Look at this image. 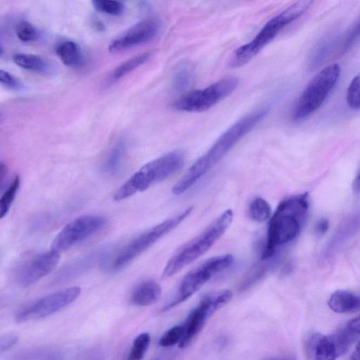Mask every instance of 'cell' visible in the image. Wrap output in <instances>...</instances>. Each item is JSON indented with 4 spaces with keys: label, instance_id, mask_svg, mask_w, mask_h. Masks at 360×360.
<instances>
[{
    "label": "cell",
    "instance_id": "1",
    "mask_svg": "<svg viewBox=\"0 0 360 360\" xmlns=\"http://www.w3.org/2000/svg\"><path fill=\"white\" fill-rule=\"evenodd\" d=\"M269 107H262L243 116L229 127L176 181L172 192L180 195L191 188L214 167L243 136L268 114Z\"/></svg>",
    "mask_w": 360,
    "mask_h": 360
},
{
    "label": "cell",
    "instance_id": "2",
    "mask_svg": "<svg viewBox=\"0 0 360 360\" xmlns=\"http://www.w3.org/2000/svg\"><path fill=\"white\" fill-rule=\"evenodd\" d=\"M309 209L307 193L283 200L271 217L262 260L272 257L278 250L297 238Z\"/></svg>",
    "mask_w": 360,
    "mask_h": 360
},
{
    "label": "cell",
    "instance_id": "3",
    "mask_svg": "<svg viewBox=\"0 0 360 360\" xmlns=\"http://www.w3.org/2000/svg\"><path fill=\"white\" fill-rule=\"evenodd\" d=\"M233 218L232 210H225L201 233L183 245L167 262L162 277L172 276L207 252L224 235Z\"/></svg>",
    "mask_w": 360,
    "mask_h": 360
},
{
    "label": "cell",
    "instance_id": "4",
    "mask_svg": "<svg viewBox=\"0 0 360 360\" xmlns=\"http://www.w3.org/2000/svg\"><path fill=\"white\" fill-rule=\"evenodd\" d=\"M311 4L312 1L309 0L296 1L271 18L261 28L252 41L238 47L234 51L230 60L229 65L232 68H238L248 63L269 44L285 27L305 13Z\"/></svg>",
    "mask_w": 360,
    "mask_h": 360
},
{
    "label": "cell",
    "instance_id": "5",
    "mask_svg": "<svg viewBox=\"0 0 360 360\" xmlns=\"http://www.w3.org/2000/svg\"><path fill=\"white\" fill-rule=\"evenodd\" d=\"M185 160L184 153L174 150L144 165L115 193L114 200L120 201L138 192L148 189L155 183L162 181L179 171Z\"/></svg>",
    "mask_w": 360,
    "mask_h": 360
},
{
    "label": "cell",
    "instance_id": "6",
    "mask_svg": "<svg viewBox=\"0 0 360 360\" xmlns=\"http://www.w3.org/2000/svg\"><path fill=\"white\" fill-rule=\"evenodd\" d=\"M340 75L338 64H330L320 70L309 82L297 101L292 118L302 120L316 111L335 87Z\"/></svg>",
    "mask_w": 360,
    "mask_h": 360
},
{
    "label": "cell",
    "instance_id": "7",
    "mask_svg": "<svg viewBox=\"0 0 360 360\" xmlns=\"http://www.w3.org/2000/svg\"><path fill=\"white\" fill-rule=\"evenodd\" d=\"M193 207L171 217L139 235L125 245L115 255L111 269L118 270L127 266L159 239L174 230L193 211Z\"/></svg>",
    "mask_w": 360,
    "mask_h": 360
},
{
    "label": "cell",
    "instance_id": "8",
    "mask_svg": "<svg viewBox=\"0 0 360 360\" xmlns=\"http://www.w3.org/2000/svg\"><path fill=\"white\" fill-rule=\"evenodd\" d=\"M233 261L231 254L215 256L208 259L184 276L176 295L161 309L166 311L184 302L200 290L212 276L227 269Z\"/></svg>",
    "mask_w": 360,
    "mask_h": 360
},
{
    "label": "cell",
    "instance_id": "9",
    "mask_svg": "<svg viewBox=\"0 0 360 360\" xmlns=\"http://www.w3.org/2000/svg\"><path fill=\"white\" fill-rule=\"evenodd\" d=\"M238 79L230 76L199 89L188 91L177 98L174 108L184 112H203L230 95L238 85Z\"/></svg>",
    "mask_w": 360,
    "mask_h": 360
},
{
    "label": "cell",
    "instance_id": "10",
    "mask_svg": "<svg viewBox=\"0 0 360 360\" xmlns=\"http://www.w3.org/2000/svg\"><path fill=\"white\" fill-rule=\"evenodd\" d=\"M229 290H219L206 294L190 312L183 324L184 333L179 343L180 348L187 347L201 330L207 320L232 298Z\"/></svg>",
    "mask_w": 360,
    "mask_h": 360
},
{
    "label": "cell",
    "instance_id": "11",
    "mask_svg": "<svg viewBox=\"0 0 360 360\" xmlns=\"http://www.w3.org/2000/svg\"><path fill=\"white\" fill-rule=\"evenodd\" d=\"M107 219L101 215L88 214L79 217L67 224L56 235L51 250L58 252L70 250L102 230Z\"/></svg>",
    "mask_w": 360,
    "mask_h": 360
},
{
    "label": "cell",
    "instance_id": "12",
    "mask_svg": "<svg viewBox=\"0 0 360 360\" xmlns=\"http://www.w3.org/2000/svg\"><path fill=\"white\" fill-rule=\"evenodd\" d=\"M79 287H71L46 295L20 310L17 322L42 319L51 315L73 302L80 295Z\"/></svg>",
    "mask_w": 360,
    "mask_h": 360
},
{
    "label": "cell",
    "instance_id": "13",
    "mask_svg": "<svg viewBox=\"0 0 360 360\" xmlns=\"http://www.w3.org/2000/svg\"><path fill=\"white\" fill-rule=\"evenodd\" d=\"M160 29V22L158 20H143L112 40L108 50L111 53H117L147 43L155 37Z\"/></svg>",
    "mask_w": 360,
    "mask_h": 360
},
{
    "label": "cell",
    "instance_id": "14",
    "mask_svg": "<svg viewBox=\"0 0 360 360\" xmlns=\"http://www.w3.org/2000/svg\"><path fill=\"white\" fill-rule=\"evenodd\" d=\"M60 258V253L51 249L32 257L19 268L18 283L23 287L35 283L55 269Z\"/></svg>",
    "mask_w": 360,
    "mask_h": 360
},
{
    "label": "cell",
    "instance_id": "15",
    "mask_svg": "<svg viewBox=\"0 0 360 360\" xmlns=\"http://www.w3.org/2000/svg\"><path fill=\"white\" fill-rule=\"evenodd\" d=\"M162 288L156 281L149 279L137 284L130 294V302L138 306H148L160 297Z\"/></svg>",
    "mask_w": 360,
    "mask_h": 360
},
{
    "label": "cell",
    "instance_id": "16",
    "mask_svg": "<svg viewBox=\"0 0 360 360\" xmlns=\"http://www.w3.org/2000/svg\"><path fill=\"white\" fill-rule=\"evenodd\" d=\"M328 305L336 313L354 312L360 310V295L348 290H339L330 295Z\"/></svg>",
    "mask_w": 360,
    "mask_h": 360
},
{
    "label": "cell",
    "instance_id": "17",
    "mask_svg": "<svg viewBox=\"0 0 360 360\" xmlns=\"http://www.w3.org/2000/svg\"><path fill=\"white\" fill-rule=\"evenodd\" d=\"M13 61L18 67L38 74H50L53 70L48 60L34 54L16 53L13 56Z\"/></svg>",
    "mask_w": 360,
    "mask_h": 360
},
{
    "label": "cell",
    "instance_id": "18",
    "mask_svg": "<svg viewBox=\"0 0 360 360\" xmlns=\"http://www.w3.org/2000/svg\"><path fill=\"white\" fill-rule=\"evenodd\" d=\"M55 50L60 60L68 67H78L83 63L82 51L75 41H63L56 45Z\"/></svg>",
    "mask_w": 360,
    "mask_h": 360
},
{
    "label": "cell",
    "instance_id": "19",
    "mask_svg": "<svg viewBox=\"0 0 360 360\" xmlns=\"http://www.w3.org/2000/svg\"><path fill=\"white\" fill-rule=\"evenodd\" d=\"M126 145L123 141L115 143L107 153L101 169L107 175L113 176L119 172L124 160Z\"/></svg>",
    "mask_w": 360,
    "mask_h": 360
},
{
    "label": "cell",
    "instance_id": "20",
    "mask_svg": "<svg viewBox=\"0 0 360 360\" xmlns=\"http://www.w3.org/2000/svg\"><path fill=\"white\" fill-rule=\"evenodd\" d=\"M151 52L139 53L121 63L110 73L108 82L112 84L144 64L151 57Z\"/></svg>",
    "mask_w": 360,
    "mask_h": 360
},
{
    "label": "cell",
    "instance_id": "21",
    "mask_svg": "<svg viewBox=\"0 0 360 360\" xmlns=\"http://www.w3.org/2000/svg\"><path fill=\"white\" fill-rule=\"evenodd\" d=\"M339 356L338 351L331 335H319L313 352L314 360H335Z\"/></svg>",
    "mask_w": 360,
    "mask_h": 360
},
{
    "label": "cell",
    "instance_id": "22",
    "mask_svg": "<svg viewBox=\"0 0 360 360\" xmlns=\"http://www.w3.org/2000/svg\"><path fill=\"white\" fill-rule=\"evenodd\" d=\"M61 356V352L56 349L34 348L16 354L11 360H57Z\"/></svg>",
    "mask_w": 360,
    "mask_h": 360
},
{
    "label": "cell",
    "instance_id": "23",
    "mask_svg": "<svg viewBox=\"0 0 360 360\" xmlns=\"http://www.w3.org/2000/svg\"><path fill=\"white\" fill-rule=\"evenodd\" d=\"M271 206L262 198L257 197L251 200L248 207V215L255 221L263 222L269 218Z\"/></svg>",
    "mask_w": 360,
    "mask_h": 360
},
{
    "label": "cell",
    "instance_id": "24",
    "mask_svg": "<svg viewBox=\"0 0 360 360\" xmlns=\"http://www.w3.org/2000/svg\"><path fill=\"white\" fill-rule=\"evenodd\" d=\"M193 73V68L190 63H183L179 65L174 72V87L179 91L187 88L192 82Z\"/></svg>",
    "mask_w": 360,
    "mask_h": 360
},
{
    "label": "cell",
    "instance_id": "25",
    "mask_svg": "<svg viewBox=\"0 0 360 360\" xmlns=\"http://www.w3.org/2000/svg\"><path fill=\"white\" fill-rule=\"evenodd\" d=\"M20 182V177L16 175L2 194L0 199L1 218L4 217L9 211L18 191Z\"/></svg>",
    "mask_w": 360,
    "mask_h": 360
},
{
    "label": "cell",
    "instance_id": "26",
    "mask_svg": "<svg viewBox=\"0 0 360 360\" xmlns=\"http://www.w3.org/2000/svg\"><path fill=\"white\" fill-rule=\"evenodd\" d=\"M150 342V336L148 333L139 335L133 341L126 360H141Z\"/></svg>",
    "mask_w": 360,
    "mask_h": 360
},
{
    "label": "cell",
    "instance_id": "27",
    "mask_svg": "<svg viewBox=\"0 0 360 360\" xmlns=\"http://www.w3.org/2000/svg\"><path fill=\"white\" fill-rule=\"evenodd\" d=\"M92 4L96 11L110 15H120L124 9V4L119 1L94 0Z\"/></svg>",
    "mask_w": 360,
    "mask_h": 360
},
{
    "label": "cell",
    "instance_id": "28",
    "mask_svg": "<svg viewBox=\"0 0 360 360\" xmlns=\"http://www.w3.org/2000/svg\"><path fill=\"white\" fill-rule=\"evenodd\" d=\"M15 34L19 40L30 42L36 40L39 36L37 29L29 21H20L15 27Z\"/></svg>",
    "mask_w": 360,
    "mask_h": 360
},
{
    "label": "cell",
    "instance_id": "29",
    "mask_svg": "<svg viewBox=\"0 0 360 360\" xmlns=\"http://www.w3.org/2000/svg\"><path fill=\"white\" fill-rule=\"evenodd\" d=\"M346 100L350 108L360 109V73L350 82L347 91Z\"/></svg>",
    "mask_w": 360,
    "mask_h": 360
},
{
    "label": "cell",
    "instance_id": "30",
    "mask_svg": "<svg viewBox=\"0 0 360 360\" xmlns=\"http://www.w3.org/2000/svg\"><path fill=\"white\" fill-rule=\"evenodd\" d=\"M183 333V325L174 326L162 335L159 340L158 345L162 347H169L179 343Z\"/></svg>",
    "mask_w": 360,
    "mask_h": 360
},
{
    "label": "cell",
    "instance_id": "31",
    "mask_svg": "<svg viewBox=\"0 0 360 360\" xmlns=\"http://www.w3.org/2000/svg\"><path fill=\"white\" fill-rule=\"evenodd\" d=\"M340 329L350 343L352 344L360 338V315L349 320Z\"/></svg>",
    "mask_w": 360,
    "mask_h": 360
},
{
    "label": "cell",
    "instance_id": "32",
    "mask_svg": "<svg viewBox=\"0 0 360 360\" xmlns=\"http://www.w3.org/2000/svg\"><path fill=\"white\" fill-rule=\"evenodd\" d=\"M0 82L4 86L9 89L18 90L22 87V84L15 77L4 70H0Z\"/></svg>",
    "mask_w": 360,
    "mask_h": 360
},
{
    "label": "cell",
    "instance_id": "33",
    "mask_svg": "<svg viewBox=\"0 0 360 360\" xmlns=\"http://www.w3.org/2000/svg\"><path fill=\"white\" fill-rule=\"evenodd\" d=\"M360 37V18L347 34L342 45V51H347Z\"/></svg>",
    "mask_w": 360,
    "mask_h": 360
},
{
    "label": "cell",
    "instance_id": "34",
    "mask_svg": "<svg viewBox=\"0 0 360 360\" xmlns=\"http://www.w3.org/2000/svg\"><path fill=\"white\" fill-rule=\"evenodd\" d=\"M18 340V337L13 333H6L1 337L0 351L6 352L11 348Z\"/></svg>",
    "mask_w": 360,
    "mask_h": 360
},
{
    "label": "cell",
    "instance_id": "35",
    "mask_svg": "<svg viewBox=\"0 0 360 360\" xmlns=\"http://www.w3.org/2000/svg\"><path fill=\"white\" fill-rule=\"evenodd\" d=\"M328 221L326 219H321L316 223L315 230L319 234H324L328 231Z\"/></svg>",
    "mask_w": 360,
    "mask_h": 360
},
{
    "label": "cell",
    "instance_id": "36",
    "mask_svg": "<svg viewBox=\"0 0 360 360\" xmlns=\"http://www.w3.org/2000/svg\"><path fill=\"white\" fill-rule=\"evenodd\" d=\"M175 354L172 352H165L159 354L151 360H174Z\"/></svg>",
    "mask_w": 360,
    "mask_h": 360
},
{
    "label": "cell",
    "instance_id": "37",
    "mask_svg": "<svg viewBox=\"0 0 360 360\" xmlns=\"http://www.w3.org/2000/svg\"><path fill=\"white\" fill-rule=\"evenodd\" d=\"M6 174H7V167H6V165L4 163L1 162V164H0V181H1V184H3L2 182L4 181Z\"/></svg>",
    "mask_w": 360,
    "mask_h": 360
},
{
    "label": "cell",
    "instance_id": "38",
    "mask_svg": "<svg viewBox=\"0 0 360 360\" xmlns=\"http://www.w3.org/2000/svg\"><path fill=\"white\" fill-rule=\"evenodd\" d=\"M350 360H360V342L357 344L355 350L353 352Z\"/></svg>",
    "mask_w": 360,
    "mask_h": 360
},
{
    "label": "cell",
    "instance_id": "39",
    "mask_svg": "<svg viewBox=\"0 0 360 360\" xmlns=\"http://www.w3.org/2000/svg\"><path fill=\"white\" fill-rule=\"evenodd\" d=\"M89 360H104V358L100 352H94L90 355Z\"/></svg>",
    "mask_w": 360,
    "mask_h": 360
},
{
    "label": "cell",
    "instance_id": "40",
    "mask_svg": "<svg viewBox=\"0 0 360 360\" xmlns=\"http://www.w3.org/2000/svg\"><path fill=\"white\" fill-rule=\"evenodd\" d=\"M269 360H296V358L293 356H283L280 357L274 358Z\"/></svg>",
    "mask_w": 360,
    "mask_h": 360
},
{
    "label": "cell",
    "instance_id": "41",
    "mask_svg": "<svg viewBox=\"0 0 360 360\" xmlns=\"http://www.w3.org/2000/svg\"><path fill=\"white\" fill-rule=\"evenodd\" d=\"M359 180L360 181V174H359Z\"/></svg>",
    "mask_w": 360,
    "mask_h": 360
}]
</instances>
